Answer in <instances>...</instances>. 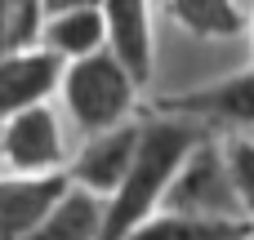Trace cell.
<instances>
[{
    "mask_svg": "<svg viewBox=\"0 0 254 240\" xmlns=\"http://www.w3.org/2000/svg\"><path fill=\"white\" fill-rule=\"evenodd\" d=\"M214 134L201 120L188 116H165V111H143V138H138V156L125 174V183L107 196V218H103V240H129L161 205L165 192L174 183V174L183 169V160L192 156V147Z\"/></svg>",
    "mask_w": 254,
    "mask_h": 240,
    "instance_id": "obj_1",
    "label": "cell"
},
{
    "mask_svg": "<svg viewBox=\"0 0 254 240\" xmlns=\"http://www.w3.org/2000/svg\"><path fill=\"white\" fill-rule=\"evenodd\" d=\"M138 89H143V80L129 71V62L112 45H103V49L67 62L58 98L67 107V120L80 134H98V129L134 120L143 111L138 107Z\"/></svg>",
    "mask_w": 254,
    "mask_h": 240,
    "instance_id": "obj_2",
    "label": "cell"
},
{
    "mask_svg": "<svg viewBox=\"0 0 254 240\" xmlns=\"http://www.w3.org/2000/svg\"><path fill=\"white\" fill-rule=\"evenodd\" d=\"M161 209H183V214H219V218H250L232 160H228V143L219 134H205L192 156L183 160V169L174 174L165 205Z\"/></svg>",
    "mask_w": 254,
    "mask_h": 240,
    "instance_id": "obj_3",
    "label": "cell"
},
{
    "mask_svg": "<svg viewBox=\"0 0 254 240\" xmlns=\"http://www.w3.org/2000/svg\"><path fill=\"white\" fill-rule=\"evenodd\" d=\"M147 111H165V116H188L210 125L214 134H254V62L246 71H232L223 80L183 89V94H161Z\"/></svg>",
    "mask_w": 254,
    "mask_h": 240,
    "instance_id": "obj_4",
    "label": "cell"
},
{
    "mask_svg": "<svg viewBox=\"0 0 254 240\" xmlns=\"http://www.w3.org/2000/svg\"><path fill=\"white\" fill-rule=\"evenodd\" d=\"M0 165L13 174H58L71 165L67 156V138H63V120L49 102H36L27 111L4 116V147H0Z\"/></svg>",
    "mask_w": 254,
    "mask_h": 240,
    "instance_id": "obj_5",
    "label": "cell"
},
{
    "mask_svg": "<svg viewBox=\"0 0 254 240\" xmlns=\"http://www.w3.org/2000/svg\"><path fill=\"white\" fill-rule=\"evenodd\" d=\"M138 138H143V116H134L125 125H112V129H98V134H85L80 151L67 165L71 183H80L98 196H112L125 183L134 156H138Z\"/></svg>",
    "mask_w": 254,
    "mask_h": 240,
    "instance_id": "obj_6",
    "label": "cell"
},
{
    "mask_svg": "<svg viewBox=\"0 0 254 240\" xmlns=\"http://www.w3.org/2000/svg\"><path fill=\"white\" fill-rule=\"evenodd\" d=\"M63 71H67V62L54 49H45L40 40L0 53V116L49 102L63 89Z\"/></svg>",
    "mask_w": 254,
    "mask_h": 240,
    "instance_id": "obj_7",
    "label": "cell"
},
{
    "mask_svg": "<svg viewBox=\"0 0 254 240\" xmlns=\"http://www.w3.org/2000/svg\"><path fill=\"white\" fill-rule=\"evenodd\" d=\"M71 187V174H0V240H27L45 214L63 200V192Z\"/></svg>",
    "mask_w": 254,
    "mask_h": 240,
    "instance_id": "obj_8",
    "label": "cell"
},
{
    "mask_svg": "<svg viewBox=\"0 0 254 240\" xmlns=\"http://www.w3.org/2000/svg\"><path fill=\"white\" fill-rule=\"evenodd\" d=\"M107 13V45L129 62V71L147 85L156 67V36H152V0H103Z\"/></svg>",
    "mask_w": 254,
    "mask_h": 240,
    "instance_id": "obj_9",
    "label": "cell"
},
{
    "mask_svg": "<svg viewBox=\"0 0 254 240\" xmlns=\"http://www.w3.org/2000/svg\"><path fill=\"white\" fill-rule=\"evenodd\" d=\"M40 45L54 49L63 62L103 49L107 45V13H103V4H71V9H58V13H45Z\"/></svg>",
    "mask_w": 254,
    "mask_h": 240,
    "instance_id": "obj_10",
    "label": "cell"
},
{
    "mask_svg": "<svg viewBox=\"0 0 254 240\" xmlns=\"http://www.w3.org/2000/svg\"><path fill=\"white\" fill-rule=\"evenodd\" d=\"M103 218H107V196L71 183L27 240H103Z\"/></svg>",
    "mask_w": 254,
    "mask_h": 240,
    "instance_id": "obj_11",
    "label": "cell"
},
{
    "mask_svg": "<svg viewBox=\"0 0 254 240\" xmlns=\"http://www.w3.org/2000/svg\"><path fill=\"white\" fill-rule=\"evenodd\" d=\"M129 240H254V218H219V214L156 209Z\"/></svg>",
    "mask_w": 254,
    "mask_h": 240,
    "instance_id": "obj_12",
    "label": "cell"
},
{
    "mask_svg": "<svg viewBox=\"0 0 254 240\" xmlns=\"http://www.w3.org/2000/svg\"><path fill=\"white\" fill-rule=\"evenodd\" d=\"M165 18L192 40H241L254 22L237 0H165Z\"/></svg>",
    "mask_w": 254,
    "mask_h": 240,
    "instance_id": "obj_13",
    "label": "cell"
},
{
    "mask_svg": "<svg viewBox=\"0 0 254 240\" xmlns=\"http://www.w3.org/2000/svg\"><path fill=\"white\" fill-rule=\"evenodd\" d=\"M45 22V0H0V53L36 45Z\"/></svg>",
    "mask_w": 254,
    "mask_h": 240,
    "instance_id": "obj_14",
    "label": "cell"
},
{
    "mask_svg": "<svg viewBox=\"0 0 254 240\" xmlns=\"http://www.w3.org/2000/svg\"><path fill=\"white\" fill-rule=\"evenodd\" d=\"M223 143H228V160H232V174H237L246 214L254 218V134H228Z\"/></svg>",
    "mask_w": 254,
    "mask_h": 240,
    "instance_id": "obj_15",
    "label": "cell"
},
{
    "mask_svg": "<svg viewBox=\"0 0 254 240\" xmlns=\"http://www.w3.org/2000/svg\"><path fill=\"white\" fill-rule=\"evenodd\" d=\"M71 4H103V0H45V13H58V9H71Z\"/></svg>",
    "mask_w": 254,
    "mask_h": 240,
    "instance_id": "obj_16",
    "label": "cell"
},
{
    "mask_svg": "<svg viewBox=\"0 0 254 240\" xmlns=\"http://www.w3.org/2000/svg\"><path fill=\"white\" fill-rule=\"evenodd\" d=\"M250 62H254V22H250Z\"/></svg>",
    "mask_w": 254,
    "mask_h": 240,
    "instance_id": "obj_17",
    "label": "cell"
},
{
    "mask_svg": "<svg viewBox=\"0 0 254 240\" xmlns=\"http://www.w3.org/2000/svg\"><path fill=\"white\" fill-rule=\"evenodd\" d=\"M0 147H4V116H0Z\"/></svg>",
    "mask_w": 254,
    "mask_h": 240,
    "instance_id": "obj_18",
    "label": "cell"
}]
</instances>
